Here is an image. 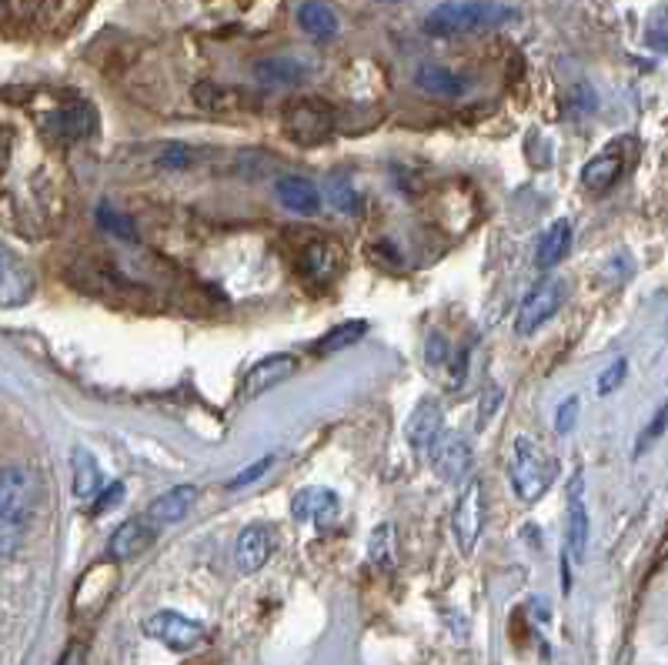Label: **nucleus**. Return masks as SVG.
Wrapping results in <instances>:
<instances>
[{"label": "nucleus", "instance_id": "1", "mask_svg": "<svg viewBox=\"0 0 668 665\" xmlns=\"http://www.w3.org/2000/svg\"><path fill=\"white\" fill-rule=\"evenodd\" d=\"M519 11L498 0H448L438 4L425 18V34L431 38H458V34H474V31H491L515 21Z\"/></svg>", "mask_w": 668, "mask_h": 665}, {"label": "nucleus", "instance_id": "2", "mask_svg": "<svg viewBox=\"0 0 668 665\" xmlns=\"http://www.w3.org/2000/svg\"><path fill=\"white\" fill-rule=\"evenodd\" d=\"M509 478L515 495L522 498L525 506H535L539 498L549 491L552 478H555V461L532 441V438H515V455L509 465Z\"/></svg>", "mask_w": 668, "mask_h": 665}, {"label": "nucleus", "instance_id": "3", "mask_svg": "<svg viewBox=\"0 0 668 665\" xmlns=\"http://www.w3.org/2000/svg\"><path fill=\"white\" fill-rule=\"evenodd\" d=\"M481 529H484V485L478 478H465V485L458 491V502H455V512H451V532H455V542L465 555L474 552Z\"/></svg>", "mask_w": 668, "mask_h": 665}, {"label": "nucleus", "instance_id": "4", "mask_svg": "<svg viewBox=\"0 0 668 665\" xmlns=\"http://www.w3.org/2000/svg\"><path fill=\"white\" fill-rule=\"evenodd\" d=\"M562 304H565V281H562V278H545V281H539V284L525 294V301H522V308H519V314H515V331H519L522 339L535 335L539 328H545V324L562 311Z\"/></svg>", "mask_w": 668, "mask_h": 665}, {"label": "nucleus", "instance_id": "5", "mask_svg": "<svg viewBox=\"0 0 668 665\" xmlns=\"http://www.w3.org/2000/svg\"><path fill=\"white\" fill-rule=\"evenodd\" d=\"M41 502V478L31 468H0V519H24Z\"/></svg>", "mask_w": 668, "mask_h": 665}, {"label": "nucleus", "instance_id": "6", "mask_svg": "<svg viewBox=\"0 0 668 665\" xmlns=\"http://www.w3.org/2000/svg\"><path fill=\"white\" fill-rule=\"evenodd\" d=\"M144 632L154 642L175 648V652H191V648H198L208 638V628L201 622H195V619H188L181 612H171V609L147 615L144 619Z\"/></svg>", "mask_w": 668, "mask_h": 665}, {"label": "nucleus", "instance_id": "7", "mask_svg": "<svg viewBox=\"0 0 668 665\" xmlns=\"http://www.w3.org/2000/svg\"><path fill=\"white\" fill-rule=\"evenodd\" d=\"M284 131L298 144H321L334 131V111L321 101H294L284 111Z\"/></svg>", "mask_w": 668, "mask_h": 665}, {"label": "nucleus", "instance_id": "8", "mask_svg": "<svg viewBox=\"0 0 668 665\" xmlns=\"http://www.w3.org/2000/svg\"><path fill=\"white\" fill-rule=\"evenodd\" d=\"M428 455H431L435 475H438L441 481H448V485L465 481L468 471H471V461H474L468 435H461V432H445V428H441V435L431 441Z\"/></svg>", "mask_w": 668, "mask_h": 665}, {"label": "nucleus", "instance_id": "9", "mask_svg": "<svg viewBox=\"0 0 668 665\" xmlns=\"http://www.w3.org/2000/svg\"><path fill=\"white\" fill-rule=\"evenodd\" d=\"M342 512V498L334 488H324V485H307V488H298L294 498H291V516L298 522H311L317 529L331 526Z\"/></svg>", "mask_w": 668, "mask_h": 665}, {"label": "nucleus", "instance_id": "10", "mask_svg": "<svg viewBox=\"0 0 668 665\" xmlns=\"http://www.w3.org/2000/svg\"><path fill=\"white\" fill-rule=\"evenodd\" d=\"M298 365L301 362L291 352H278V355H268V359L254 362L241 378V398H258V395L278 388L281 382H288L298 372Z\"/></svg>", "mask_w": 668, "mask_h": 665}, {"label": "nucleus", "instance_id": "11", "mask_svg": "<svg viewBox=\"0 0 668 665\" xmlns=\"http://www.w3.org/2000/svg\"><path fill=\"white\" fill-rule=\"evenodd\" d=\"M34 298V274L31 268L0 245V308H21Z\"/></svg>", "mask_w": 668, "mask_h": 665}, {"label": "nucleus", "instance_id": "12", "mask_svg": "<svg viewBox=\"0 0 668 665\" xmlns=\"http://www.w3.org/2000/svg\"><path fill=\"white\" fill-rule=\"evenodd\" d=\"M154 536H157V526L147 519V516H134L127 522H121L111 539H107V555L114 562H127V559H137L140 552H147L154 545Z\"/></svg>", "mask_w": 668, "mask_h": 665}, {"label": "nucleus", "instance_id": "13", "mask_svg": "<svg viewBox=\"0 0 668 665\" xmlns=\"http://www.w3.org/2000/svg\"><path fill=\"white\" fill-rule=\"evenodd\" d=\"M274 552V536L268 526H248L241 529L238 542H234V565L244 572V575H254L268 565Z\"/></svg>", "mask_w": 668, "mask_h": 665}, {"label": "nucleus", "instance_id": "14", "mask_svg": "<svg viewBox=\"0 0 668 665\" xmlns=\"http://www.w3.org/2000/svg\"><path fill=\"white\" fill-rule=\"evenodd\" d=\"M441 428H445V412H441V405H438L435 398H421V402L415 405V412L408 415V422H405V438H408V445L421 455V451L431 448V441L441 435Z\"/></svg>", "mask_w": 668, "mask_h": 665}, {"label": "nucleus", "instance_id": "15", "mask_svg": "<svg viewBox=\"0 0 668 665\" xmlns=\"http://www.w3.org/2000/svg\"><path fill=\"white\" fill-rule=\"evenodd\" d=\"M44 131L51 141L58 144H74L81 137H87L94 131V114L87 104H67V107H58L48 121H44Z\"/></svg>", "mask_w": 668, "mask_h": 665}, {"label": "nucleus", "instance_id": "16", "mask_svg": "<svg viewBox=\"0 0 668 665\" xmlns=\"http://www.w3.org/2000/svg\"><path fill=\"white\" fill-rule=\"evenodd\" d=\"M274 195L284 205V211L298 215V218H314L321 211V191L314 188V181L301 178V175H284L274 181Z\"/></svg>", "mask_w": 668, "mask_h": 665}, {"label": "nucleus", "instance_id": "17", "mask_svg": "<svg viewBox=\"0 0 668 665\" xmlns=\"http://www.w3.org/2000/svg\"><path fill=\"white\" fill-rule=\"evenodd\" d=\"M71 485H74V498L84 506V502H94L97 491L104 488V475H101V465L94 458L91 448L77 445L71 448Z\"/></svg>", "mask_w": 668, "mask_h": 665}, {"label": "nucleus", "instance_id": "18", "mask_svg": "<svg viewBox=\"0 0 668 665\" xmlns=\"http://www.w3.org/2000/svg\"><path fill=\"white\" fill-rule=\"evenodd\" d=\"M415 87L421 94H428V97L455 101V97H461L471 87V81L461 77V74H455V71H448V67H441V64H421L415 71Z\"/></svg>", "mask_w": 668, "mask_h": 665}, {"label": "nucleus", "instance_id": "19", "mask_svg": "<svg viewBox=\"0 0 668 665\" xmlns=\"http://www.w3.org/2000/svg\"><path fill=\"white\" fill-rule=\"evenodd\" d=\"M195 498H198V488H195V485H175V488H167L164 495H157L154 502H150L147 519H150L154 526H175V522H181V519L191 512Z\"/></svg>", "mask_w": 668, "mask_h": 665}, {"label": "nucleus", "instance_id": "20", "mask_svg": "<svg viewBox=\"0 0 668 665\" xmlns=\"http://www.w3.org/2000/svg\"><path fill=\"white\" fill-rule=\"evenodd\" d=\"M572 221L568 218H559L545 228V235L539 238V248H535V268L542 271H552L559 261H565V254L572 251Z\"/></svg>", "mask_w": 668, "mask_h": 665}, {"label": "nucleus", "instance_id": "21", "mask_svg": "<svg viewBox=\"0 0 668 665\" xmlns=\"http://www.w3.org/2000/svg\"><path fill=\"white\" fill-rule=\"evenodd\" d=\"M342 268V251L327 245V241H311L301 251V271L314 281V284H327Z\"/></svg>", "mask_w": 668, "mask_h": 665}, {"label": "nucleus", "instance_id": "22", "mask_svg": "<svg viewBox=\"0 0 668 665\" xmlns=\"http://www.w3.org/2000/svg\"><path fill=\"white\" fill-rule=\"evenodd\" d=\"M565 526H568V555L575 562H582L585 549H588V512H585V502H582V475H575V481H572Z\"/></svg>", "mask_w": 668, "mask_h": 665}, {"label": "nucleus", "instance_id": "23", "mask_svg": "<svg viewBox=\"0 0 668 665\" xmlns=\"http://www.w3.org/2000/svg\"><path fill=\"white\" fill-rule=\"evenodd\" d=\"M298 24H301V31L311 34L314 41H331L334 34L342 31L338 14H334V8L324 4V0H304V4L298 8Z\"/></svg>", "mask_w": 668, "mask_h": 665}, {"label": "nucleus", "instance_id": "24", "mask_svg": "<svg viewBox=\"0 0 668 665\" xmlns=\"http://www.w3.org/2000/svg\"><path fill=\"white\" fill-rule=\"evenodd\" d=\"M254 77L264 87H298L307 81V67L294 58H264L254 64Z\"/></svg>", "mask_w": 668, "mask_h": 665}, {"label": "nucleus", "instance_id": "25", "mask_svg": "<svg viewBox=\"0 0 668 665\" xmlns=\"http://www.w3.org/2000/svg\"><path fill=\"white\" fill-rule=\"evenodd\" d=\"M618 178H622V154H615V150H605V154L592 157L582 168V188L592 191V195L608 191Z\"/></svg>", "mask_w": 668, "mask_h": 665}, {"label": "nucleus", "instance_id": "26", "mask_svg": "<svg viewBox=\"0 0 668 665\" xmlns=\"http://www.w3.org/2000/svg\"><path fill=\"white\" fill-rule=\"evenodd\" d=\"M324 198L338 215H358L362 211V195L358 185L348 172H331L324 181Z\"/></svg>", "mask_w": 668, "mask_h": 665}, {"label": "nucleus", "instance_id": "27", "mask_svg": "<svg viewBox=\"0 0 668 665\" xmlns=\"http://www.w3.org/2000/svg\"><path fill=\"white\" fill-rule=\"evenodd\" d=\"M365 331H368V321H362V318L331 328L321 342H314V355H334V352H342V349H352V345H358L365 339Z\"/></svg>", "mask_w": 668, "mask_h": 665}, {"label": "nucleus", "instance_id": "28", "mask_svg": "<svg viewBox=\"0 0 668 665\" xmlns=\"http://www.w3.org/2000/svg\"><path fill=\"white\" fill-rule=\"evenodd\" d=\"M94 218H97V225H101L107 235H114V238H121V241H137V228H134L131 215L117 211L111 201H101L97 211H94Z\"/></svg>", "mask_w": 668, "mask_h": 665}, {"label": "nucleus", "instance_id": "29", "mask_svg": "<svg viewBox=\"0 0 668 665\" xmlns=\"http://www.w3.org/2000/svg\"><path fill=\"white\" fill-rule=\"evenodd\" d=\"M24 542L21 519H0V559H11Z\"/></svg>", "mask_w": 668, "mask_h": 665}, {"label": "nucleus", "instance_id": "30", "mask_svg": "<svg viewBox=\"0 0 668 665\" xmlns=\"http://www.w3.org/2000/svg\"><path fill=\"white\" fill-rule=\"evenodd\" d=\"M625 375H628V359H615L602 375H598V385H595V392L602 395V398H608V395H615L618 392V385L625 382Z\"/></svg>", "mask_w": 668, "mask_h": 665}, {"label": "nucleus", "instance_id": "31", "mask_svg": "<svg viewBox=\"0 0 668 665\" xmlns=\"http://www.w3.org/2000/svg\"><path fill=\"white\" fill-rule=\"evenodd\" d=\"M368 555L375 565L388 569L392 565V526H378L372 532V542H368Z\"/></svg>", "mask_w": 668, "mask_h": 665}, {"label": "nucleus", "instance_id": "32", "mask_svg": "<svg viewBox=\"0 0 668 665\" xmlns=\"http://www.w3.org/2000/svg\"><path fill=\"white\" fill-rule=\"evenodd\" d=\"M157 160L164 164V168L181 172V168H188V164L195 160V154H191V147H188V144H164V147H160V154H157Z\"/></svg>", "mask_w": 668, "mask_h": 665}, {"label": "nucleus", "instance_id": "33", "mask_svg": "<svg viewBox=\"0 0 668 665\" xmlns=\"http://www.w3.org/2000/svg\"><path fill=\"white\" fill-rule=\"evenodd\" d=\"M97 495H101V498L94 502V509H91V512H94V516H104L107 509H117V506L124 502V481H114L111 488H101Z\"/></svg>", "mask_w": 668, "mask_h": 665}, {"label": "nucleus", "instance_id": "34", "mask_svg": "<svg viewBox=\"0 0 668 665\" xmlns=\"http://www.w3.org/2000/svg\"><path fill=\"white\" fill-rule=\"evenodd\" d=\"M445 359H448L445 335H441V331H431L428 342H425V362H428L431 368H441V365H445Z\"/></svg>", "mask_w": 668, "mask_h": 665}, {"label": "nucleus", "instance_id": "35", "mask_svg": "<svg viewBox=\"0 0 668 665\" xmlns=\"http://www.w3.org/2000/svg\"><path fill=\"white\" fill-rule=\"evenodd\" d=\"M575 422H578V398L572 395V398L562 402L559 412H555V432H559V435H568V432L575 428Z\"/></svg>", "mask_w": 668, "mask_h": 665}, {"label": "nucleus", "instance_id": "36", "mask_svg": "<svg viewBox=\"0 0 668 665\" xmlns=\"http://www.w3.org/2000/svg\"><path fill=\"white\" fill-rule=\"evenodd\" d=\"M501 405V388L498 385H488V392L481 395L478 402V428H484L491 418H494V408Z\"/></svg>", "mask_w": 668, "mask_h": 665}, {"label": "nucleus", "instance_id": "37", "mask_svg": "<svg viewBox=\"0 0 668 665\" xmlns=\"http://www.w3.org/2000/svg\"><path fill=\"white\" fill-rule=\"evenodd\" d=\"M274 465V458L271 455H264V458H258L254 465H248V468H241V475H234L231 478V488H244V485H251V481H258L268 468Z\"/></svg>", "mask_w": 668, "mask_h": 665}, {"label": "nucleus", "instance_id": "38", "mask_svg": "<svg viewBox=\"0 0 668 665\" xmlns=\"http://www.w3.org/2000/svg\"><path fill=\"white\" fill-rule=\"evenodd\" d=\"M661 428H665V408H658V412H655V418H651V425H648V428L638 435V448H635V451L641 455V451H645V448H648V445H651V441L661 435Z\"/></svg>", "mask_w": 668, "mask_h": 665}, {"label": "nucleus", "instance_id": "39", "mask_svg": "<svg viewBox=\"0 0 668 665\" xmlns=\"http://www.w3.org/2000/svg\"><path fill=\"white\" fill-rule=\"evenodd\" d=\"M648 44L655 51H665V11H655L651 28H648Z\"/></svg>", "mask_w": 668, "mask_h": 665}, {"label": "nucleus", "instance_id": "40", "mask_svg": "<svg viewBox=\"0 0 668 665\" xmlns=\"http://www.w3.org/2000/svg\"><path fill=\"white\" fill-rule=\"evenodd\" d=\"M58 665H87V648H84L81 642H71V645L64 648V655H61Z\"/></svg>", "mask_w": 668, "mask_h": 665}, {"label": "nucleus", "instance_id": "41", "mask_svg": "<svg viewBox=\"0 0 668 665\" xmlns=\"http://www.w3.org/2000/svg\"><path fill=\"white\" fill-rule=\"evenodd\" d=\"M382 4H398V0H382Z\"/></svg>", "mask_w": 668, "mask_h": 665}]
</instances>
